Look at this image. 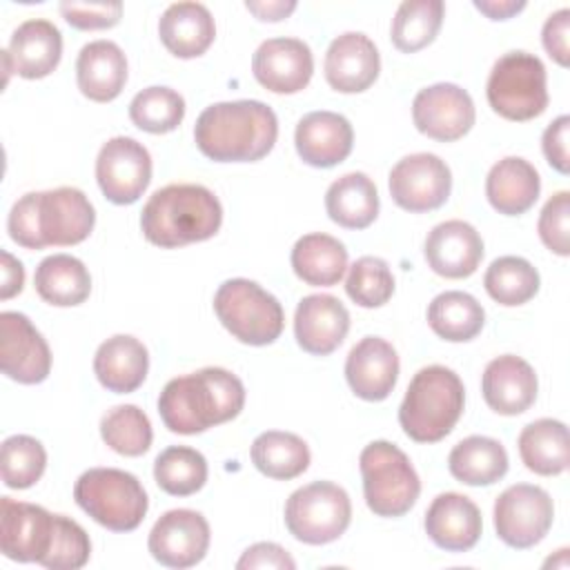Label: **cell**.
Here are the masks:
<instances>
[{
  "label": "cell",
  "mask_w": 570,
  "mask_h": 570,
  "mask_svg": "<svg viewBox=\"0 0 570 570\" xmlns=\"http://www.w3.org/2000/svg\"><path fill=\"white\" fill-rule=\"evenodd\" d=\"M245 405L243 381L225 367H203L165 383L158 414L174 434H200L227 423Z\"/></svg>",
  "instance_id": "cell-1"
},
{
  "label": "cell",
  "mask_w": 570,
  "mask_h": 570,
  "mask_svg": "<svg viewBox=\"0 0 570 570\" xmlns=\"http://www.w3.org/2000/svg\"><path fill=\"white\" fill-rule=\"evenodd\" d=\"M278 118L261 100H225L205 107L194 125V140L214 163H254L272 151Z\"/></svg>",
  "instance_id": "cell-2"
},
{
  "label": "cell",
  "mask_w": 570,
  "mask_h": 570,
  "mask_svg": "<svg viewBox=\"0 0 570 570\" xmlns=\"http://www.w3.org/2000/svg\"><path fill=\"white\" fill-rule=\"evenodd\" d=\"M96 223V212L78 187H56L20 196L7 218L13 243L27 249L82 243Z\"/></svg>",
  "instance_id": "cell-3"
},
{
  "label": "cell",
  "mask_w": 570,
  "mask_h": 570,
  "mask_svg": "<svg viewBox=\"0 0 570 570\" xmlns=\"http://www.w3.org/2000/svg\"><path fill=\"white\" fill-rule=\"evenodd\" d=\"M223 223L216 194L203 185L174 183L156 189L140 212L142 236L163 249L212 238Z\"/></svg>",
  "instance_id": "cell-4"
},
{
  "label": "cell",
  "mask_w": 570,
  "mask_h": 570,
  "mask_svg": "<svg viewBox=\"0 0 570 570\" xmlns=\"http://www.w3.org/2000/svg\"><path fill=\"white\" fill-rule=\"evenodd\" d=\"M465 387L459 374L445 365L421 367L401 401L399 423L416 443L445 439L463 414Z\"/></svg>",
  "instance_id": "cell-5"
},
{
  "label": "cell",
  "mask_w": 570,
  "mask_h": 570,
  "mask_svg": "<svg viewBox=\"0 0 570 570\" xmlns=\"http://www.w3.org/2000/svg\"><path fill=\"white\" fill-rule=\"evenodd\" d=\"M76 503L111 532L136 530L149 508L142 483L118 468H89L73 485Z\"/></svg>",
  "instance_id": "cell-6"
},
{
  "label": "cell",
  "mask_w": 570,
  "mask_h": 570,
  "mask_svg": "<svg viewBox=\"0 0 570 570\" xmlns=\"http://www.w3.org/2000/svg\"><path fill=\"white\" fill-rule=\"evenodd\" d=\"M363 497L376 517L394 519L412 510L421 494L419 474L407 454L390 441H372L358 456Z\"/></svg>",
  "instance_id": "cell-7"
},
{
  "label": "cell",
  "mask_w": 570,
  "mask_h": 570,
  "mask_svg": "<svg viewBox=\"0 0 570 570\" xmlns=\"http://www.w3.org/2000/svg\"><path fill=\"white\" fill-rule=\"evenodd\" d=\"M214 312L223 327L245 345L274 343L285 325L283 305L249 278H229L214 294Z\"/></svg>",
  "instance_id": "cell-8"
},
{
  "label": "cell",
  "mask_w": 570,
  "mask_h": 570,
  "mask_svg": "<svg viewBox=\"0 0 570 570\" xmlns=\"http://www.w3.org/2000/svg\"><path fill=\"white\" fill-rule=\"evenodd\" d=\"M485 96L494 114L525 122L548 107V76L543 62L528 51L503 53L488 76Z\"/></svg>",
  "instance_id": "cell-9"
},
{
  "label": "cell",
  "mask_w": 570,
  "mask_h": 570,
  "mask_svg": "<svg viewBox=\"0 0 570 570\" xmlns=\"http://www.w3.org/2000/svg\"><path fill=\"white\" fill-rule=\"evenodd\" d=\"M352 521L347 492L332 481H312L285 503V525L296 541L323 546L336 541Z\"/></svg>",
  "instance_id": "cell-10"
},
{
  "label": "cell",
  "mask_w": 570,
  "mask_h": 570,
  "mask_svg": "<svg viewBox=\"0 0 570 570\" xmlns=\"http://www.w3.org/2000/svg\"><path fill=\"white\" fill-rule=\"evenodd\" d=\"M554 505L550 494L532 483H514L494 501L497 537L517 550L537 546L552 528Z\"/></svg>",
  "instance_id": "cell-11"
},
{
  "label": "cell",
  "mask_w": 570,
  "mask_h": 570,
  "mask_svg": "<svg viewBox=\"0 0 570 570\" xmlns=\"http://www.w3.org/2000/svg\"><path fill=\"white\" fill-rule=\"evenodd\" d=\"M392 200L412 214L439 209L452 189V171L436 154L403 156L387 176Z\"/></svg>",
  "instance_id": "cell-12"
},
{
  "label": "cell",
  "mask_w": 570,
  "mask_h": 570,
  "mask_svg": "<svg viewBox=\"0 0 570 570\" xmlns=\"http://www.w3.org/2000/svg\"><path fill=\"white\" fill-rule=\"evenodd\" d=\"M96 180L114 205L136 203L151 180V156L129 136L109 138L96 158Z\"/></svg>",
  "instance_id": "cell-13"
},
{
  "label": "cell",
  "mask_w": 570,
  "mask_h": 570,
  "mask_svg": "<svg viewBox=\"0 0 570 570\" xmlns=\"http://www.w3.org/2000/svg\"><path fill=\"white\" fill-rule=\"evenodd\" d=\"M414 127L434 140L452 142L463 138L474 120L472 96L454 82H436L423 87L412 100Z\"/></svg>",
  "instance_id": "cell-14"
},
{
  "label": "cell",
  "mask_w": 570,
  "mask_h": 570,
  "mask_svg": "<svg viewBox=\"0 0 570 570\" xmlns=\"http://www.w3.org/2000/svg\"><path fill=\"white\" fill-rule=\"evenodd\" d=\"M209 539V523L200 512L176 508L154 523L147 548L160 566L183 570L205 559Z\"/></svg>",
  "instance_id": "cell-15"
},
{
  "label": "cell",
  "mask_w": 570,
  "mask_h": 570,
  "mask_svg": "<svg viewBox=\"0 0 570 570\" xmlns=\"http://www.w3.org/2000/svg\"><path fill=\"white\" fill-rule=\"evenodd\" d=\"M53 530L56 514L42 505L11 497L0 499V550L7 559L40 563L51 548Z\"/></svg>",
  "instance_id": "cell-16"
},
{
  "label": "cell",
  "mask_w": 570,
  "mask_h": 570,
  "mask_svg": "<svg viewBox=\"0 0 570 570\" xmlns=\"http://www.w3.org/2000/svg\"><path fill=\"white\" fill-rule=\"evenodd\" d=\"M0 367L22 385L42 383L51 372V350L22 312L0 314Z\"/></svg>",
  "instance_id": "cell-17"
},
{
  "label": "cell",
  "mask_w": 570,
  "mask_h": 570,
  "mask_svg": "<svg viewBox=\"0 0 570 570\" xmlns=\"http://www.w3.org/2000/svg\"><path fill=\"white\" fill-rule=\"evenodd\" d=\"M252 73L258 85L274 94H296L312 80V49L298 38L263 40L254 51Z\"/></svg>",
  "instance_id": "cell-18"
},
{
  "label": "cell",
  "mask_w": 570,
  "mask_h": 570,
  "mask_svg": "<svg viewBox=\"0 0 570 570\" xmlns=\"http://www.w3.org/2000/svg\"><path fill=\"white\" fill-rule=\"evenodd\" d=\"M325 80L334 91L361 94L374 85L381 71V56L370 36L345 31L325 51Z\"/></svg>",
  "instance_id": "cell-19"
},
{
  "label": "cell",
  "mask_w": 570,
  "mask_h": 570,
  "mask_svg": "<svg viewBox=\"0 0 570 570\" xmlns=\"http://www.w3.org/2000/svg\"><path fill=\"white\" fill-rule=\"evenodd\" d=\"M423 254L434 274L443 278H468L483 258V238L465 220H443L430 229Z\"/></svg>",
  "instance_id": "cell-20"
},
{
  "label": "cell",
  "mask_w": 570,
  "mask_h": 570,
  "mask_svg": "<svg viewBox=\"0 0 570 570\" xmlns=\"http://www.w3.org/2000/svg\"><path fill=\"white\" fill-rule=\"evenodd\" d=\"M350 330L347 307L332 294H309L294 312V336L303 352L314 356L332 354Z\"/></svg>",
  "instance_id": "cell-21"
},
{
  "label": "cell",
  "mask_w": 570,
  "mask_h": 570,
  "mask_svg": "<svg viewBox=\"0 0 570 570\" xmlns=\"http://www.w3.org/2000/svg\"><path fill=\"white\" fill-rule=\"evenodd\" d=\"M350 390L363 401H383L399 379V354L381 336H363L345 358Z\"/></svg>",
  "instance_id": "cell-22"
},
{
  "label": "cell",
  "mask_w": 570,
  "mask_h": 570,
  "mask_svg": "<svg viewBox=\"0 0 570 570\" xmlns=\"http://www.w3.org/2000/svg\"><path fill=\"white\" fill-rule=\"evenodd\" d=\"M294 145L303 163L327 169L350 156L354 129L350 120L336 111H309L296 125Z\"/></svg>",
  "instance_id": "cell-23"
},
{
  "label": "cell",
  "mask_w": 570,
  "mask_h": 570,
  "mask_svg": "<svg viewBox=\"0 0 570 570\" xmlns=\"http://www.w3.org/2000/svg\"><path fill=\"white\" fill-rule=\"evenodd\" d=\"M537 387L534 367L517 354L492 358L481 376V392L488 407L503 416L525 412L537 399Z\"/></svg>",
  "instance_id": "cell-24"
},
{
  "label": "cell",
  "mask_w": 570,
  "mask_h": 570,
  "mask_svg": "<svg viewBox=\"0 0 570 570\" xmlns=\"http://www.w3.org/2000/svg\"><path fill=\"white\" fill-rule=\"evenodd\" d=\"M423 525L432 543L441 550L468 552L481 539L483 519L481 510L470 497L459 492H443L430 503Z\"/></svg>",
  "instance_id": "cell-25"
},
{
  "label": "cell",
  "mask_w": 570,
  "mask_h": 570,
  "mask_svg": "<svg viewBox=\"0 0 570 570\" xmlns=\"http://www.w3.org/2000/svg\"><path fill=\"white\" fill-rule=\"evenodd\" d=\"M7 53L11 58L13 73H18L20 78H45L58 67L62 56L60 29L45 18L24 20L11 33Z\"/></svg>",
  "instance_id": "cell-26"
},
{
  "label": "cell",
  "mask_w": 570,
  "mask_h": 570,
  "mask_svg": "<svg viewBox=\"0 0 570 570\" xmlns=\"http://www.w3.org/2000/svg\"><path fill=\"white\" fill-rule=\"evenodd\" d=\"M76 82L80 94L94 102L118 98L127 82L125 51L111 40L87 42L76 60Z\"/></svg>",
  "instance_id": "cell-27"
},
{
  "label": "cell",
  "mask_w": 570,
  "mask_h": 570,
  "mask_svg": "<svg viewBox=\"0 0 570 570\" xmlns=\"http://www.w3.org/2000/svg\"><path fill=\"white\" fill-rule=\"evenodd\" d=\"M149 370L147 347L129 334L102 341L94 356V374L100 385L116 394H129L142 385Z\"/></svg>",
  "instance_id": "cell-28"
},
{
  "label": "cell",
  "mask_w": 570,
  "mask_h": 570,
  "mask_svg": "<svg viewBox=\"0 0 570 570\" xmlns=\"http://www.w3.org/2000/svg\"><path fill=\"white\" fill-rule=\"evenodd\" d=\"M158 36L176 58H198L212 47L216 24L203 2H174L158 20Z\"/></svg>",
  "instance_id": "cell-29"
},
{
  "label": "cell",
  "mask_w": 570,
  "mask_h": 570,
  "mask_svg": "<svg viewBox=\"0 0 570 570\" xmlns=\"http://www.w3.org/2000/svg\"><path fill=\"white\" fill-rule=\"evenodd\" d=\"M539 191V171L521 156L501 158L485 176L488 203L503 216L525 214L537 203Z\"/></svg>",
  "instance_id": "cell-30"
},
{
  "label": "cell",
  "mask_w": 570,
  "mask_h": 570,
  "mask_svg": "<svg viewBox=\"0 0 570 570\" xmlns=\"http://www.w3.org/2000/svg\"><path fill=\"white\" fill-rule=\"evenodd\" d=\"M327 216L345 229H365L379 216V191L363 171H350L336 178L325 191Z\"/></svg>",
  "instance_id": "cell-31"
},
{
  "label": "cell",
  "mask_w": 570,
  "mask_h": 570,
  "mask_svg": "<svg viewBox=\"0 0 570 570\" xmlns=\"http://www.w3.org/2000/svg\"><path fill=\"white\" fill-rule=\"evenodd\" d=\"M289 261L294 274L303 283L314 287H332L347 269V249L338 238L314 232L294 243Z\"/></svg>",
  "instance_id": "cell-32"
},
{
  "label": "cell",
  "mask_w": 570,
  "mask_h": 570,
  "mask_svg": "<svg viewBox=\"0 0 570 570\" xmlns=\"http://www.w3.org/2000/svg\"><path fill=\"white\" fill-rule=\"evenodd\" d=\"M38 296L56 307H76L91 294V276L85 263L71 254H51L33 274Z\"/></svg>",
  "instance_id": "cell-33"
},
{
  "label": "cell",
  "mask_w": 570,
  "mask_h": 570,
  "mask_svg": "<svg viewBox=\"0 0 570 570\" xmlns=\"http://www.w3.org/2000/svg\"><path fill=\"white\" fill-rule=\"evenodd\" d=\"M448 468L465 485H492L508 472V452L497 439L472 434L450 450Z\"/></svg>",
  "instance_id": "cell-34"
},
{
  "label": "cell",
  "mask_w": 570,
  "mask_h": 570,
  "mask_svg": "<svg viewBox=\"0 0 570 570\" xmlns=\"http://www.w3.org/2000/svg\"><path fill=\"white\" fill-rule=\"evenodd\" d=\"M523 465L541 476H557L568 468V428L557 419H537L519 434Z\"/></svg>",
  "instance_id": "cell-35"
},
{
  "label": "cell",
  "mask_w": 570,
  "mask_h": 570,
  "mask_svg": "<svg viewBox=\"0 0 570 570\" xmlns=\"http://www.w3.org/2000/svg\"><path fill=\"white\" fill-rule=\"evenodd\" d=\"M485 321L483 305L468 292L448 289L428 305V325L432 332L450 343L472 341Z\"/></svg>",
  "instance_id": "cell-36"
},
{
  "label": "cell",
  "mask_w": 570,
  "mask_h": 570,
  "mask_svg": "<svg viewBox=\"0 0 570 570\" xmlns=\"http://www.w3.org/2000/svg\"><path fill=\"white\" fill-rule=\"evenodd\" d=\"M252 463L269 479L289 481L307 470L309 448L298 434L267 430L261 432L252 443Z\"/></svg>",
  "instance_id": "cell-37"
},
{
  "label": "cell",
  "mask_w": 570,
  "mask_h": 570,
  "mask_svg": "<svg viewBox=\"0 0 570 570\" xmlns=\"http://www.w3.org/2000/svg\"><path fill=\"white\" fill-rule=\"evenodd\" d=\"M443 16H445L443 0L401 2L392 18V29H390L392 45L403 53H414L428 47L436 38L443 24Z\"/></svg>",
  "instance_id": "cell-38"
},
{
  "label": "cell",
  "mask_w": 570,
  "mask_h": 570,
  "mask_svg": "<svg viewBox=\"0 0 570 570\" xmlns=\"http://www.w3.org/2000/svg\"><path fill=\"white\" fill-rule=\"evenodd\" d=\"M483 285L492 301L514 307L537 296L541 278L530 261L521 256H499L485 269Z\"/></svg>",
  "instance_id": "cell-39"
},
{
  "label": "cell",
  "mask_w": 570,
  "mask_h": 570,
  "mask_svg": "<svg viewBox=\"0 0 570 570\" xmlns=\"http://www.w3.org/2000/svg\"><path fill=\"white\" fill-rule=\"evenodd\" d=\"M154 479L163 492L171 497H189L205 485L207 461L194 448L171 445L156 456Z\"/></svg>",
  "instance_id": "cell-40"
},
{
  "label": "cell",
  "mask_w": 570,
  "mask_h": 570,
  "mask_svg": "<svg viewBox=\"0 0 570 570\" xmlns=\"http://www.w3.org/2000/svg\"><path fill=\"white\" fill-rule=\"evenodd\" d=\"M102 441L122 456H140L151 448V423L138 405H116L100 419Z\"/></svg>",
  "instance_id": "cell-41"
},
{
  "label": "cell",
  "mask_w": 570,
  "mask_h": 570,
  "mask_svg": "<svg viewBox=\"0 0 570 570\" xmlns=\"http://www.w3.org/2000/svg\"><path fill=\"white\" fill-rule=\"evenodd\" d=\"M129 118L147 134H169L185 118V100L176 89L154 85L131 98Z\"/></svg>",
  "instance_id": "cell-42"
},
{
  "label": "cell",
  "mask_w": 570,
  "mask_h": 570,
  "mask_svg": "<svg viewBox=\"0 0 570 570\" xmlns=\"http://www.w3.org/2000/svg\"><path fill=\"white\" fill-rule=\"evenodd\" d=\"M47 468V452L42 443L29 434H11L2 441L0 450V476L11 490H27Z\"/></svg>",
  "instance_id": "cell-43"
},
{
  "label": "cell",
  "mask_w": 570,
  "mask_h": 570,
  "mask_svg": "<svg viewBox=\"0 0 570 570\" xmlns=\"http://www.w3.org/2000/svg\"><path fill=\"white\" fill-rule=\"evenodd\" d=\"M347 296L361 307H381L394 294V276L390 265L379 256L356 258L345 278Z\"/></svg>",
  "instance_id": "cell-44"
},
{
  "label": "cell",
  "mask_w": 570,
  "mask_h": 570,
  "mask_svg": "<svg viewBox=\"0 0 570 570\" xmlns=\"http://www.w3.org/2000/svg\"><path fill=\"white\" fill-rule=\"evenodd\" d=\"M91 541L80 523L65 514H56L53 541L40 566L49 570H78L89 561Z\"/></svg>",
  "instance_id": "cell-45"
},
{
  "label": "cell",
  "mask_w": 570,
  "mask_h": 570,
  "mask_svg": "<svg viewBox=\"0 0 570 570\" xmlns=\"http://www.w3.org/2000/svg\"><path fill=\"white\" fill-rule=\"evenodd\" d=\"M541 243L557 256L570 254V194L566 189L552 194L543 205L537 223Z\"/></svg>",
  "instance_id": "cell-46"
},
{
  "label": "cell",
  "mask_w": 570,
  "mask_h": 570,
  "mask_svg": "<svg viewBox=\"0 0 570 570\" xmlns=\"http://www.w3.org/2000/svg\"><path fill=\"white\" fill-rule=\"evenodd\" d=\"M62 18L82 31L116 27L122 18V2H60Z\"/></svg>",
  "instance_id": "cell-47"
},
{
  "label": "cell",
  "mask_w": 570,
  "mask_h": 570,
  "mask_svg": "<svg viewBox=\"0 0 570 570\" xmlns=\"http://www.w3.org/2000/svg\"><path fill=\"white\" fill-rule=\"evenodd\" d=\"M568 33H570V9H559L548 16L541 29V42L548 56L561 65L568 67L570 62V45H568Z\"/></svg>",
  "instance_id": "cell-48"
},
{
  "label": "cell",
  "mask_w": 570,
  "mask_h": 570,
  "mask_svg": "<svg viewBox=\"0 0 570 570\" xmlns=\"http://www.w3.org/2000/svg\"><path fill=\"white\" fill-rule=\"evenodd\" d=\"M568 134H570V116H559L554 118L543 136H541V149L552 169L559 174L570 171V156H568Z\"/></svg>",
  "instance_id": "cell-49"
},
{
  "label": "cell",
  "mask_w": 570,
  "mask_h": 570,
  "mask_svg": "<svg viewBox=\"0 0 570 570\" xmlns=\"http://www.w3.org/2000/svg\"><path fill=\"white\" fill-rule=\"evenodd\" d=\"M238 570H263V568H274V570H294L296 561L289 557V552L272 541H261L249 546L243 557L236 561Z\"/></svg>",
  "instance_id": "cell-50"
},
{
  "label": "cell",
  "mask_w": 570,
  "mask_h": 570,
  "mask_svg": "<svg viewBox=\"0 0 570 570\" xmlns=\"http://www.w3.org/2000/svg\"><path fill=\"white\" fill-rule=\"evenodd\" d=\"M2 258V285H0V298L2 301H9L11 296L20 294L22 292V285H24V267L22 263L11 256L7 249H2L0 254Z\"/></svg>",
  "instance_id": "cell-51"
},
{
  "label": "cell",
  "mask_w": 570,
  "mask_h": 570,
  "mask_svg": "<svg viewBox=\"0 0 570 570\" xmlns=\"http://www.w3.org/2000/svg\"><path fill=\"white\" fill-rule=\"evenodd\" d=\"M245 9L252 11L263 22H278V20H285L296 9V2L294 0H258V2L247 0Z\"/></svg>",
  "instance_id": "cell-52"
},
{
  "label": "cell",
  "mask_w": 570,
  "mask_h": 570,
  "mask_svg": "<svg viewBox=\"0 0 570 570\" xmlns=\"http://www.w3.org/2000/svg\"><path fill=\"white\" fill-rule=\"evenodd\" d=\"M474 7L490 20H508L525 9L523 0H474Z\"/></svg>",
  "instance_id": "cell-53"
}]
</instances>
